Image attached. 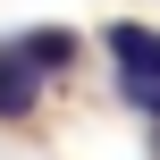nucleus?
Segmentation results:
<instances>
[{"label":"nucleus","mask_w":160,"mask_h":160,"mask_svg":"<svg viewBox=\"0 0 160 160\" xmlns=\"http://www.w3.org/2000/svg\"><path fill=\"white\" fill-rule=\"evenodd\" d=\"M101 51H110V68H118V93L135 101V110H160V34L152 25H110L101 34Z\"/></svg>","instance_id":"obj_1"},{"label":"nucleus","mask_w":160,"mask_h":160,"mask_svg":"<svg viewBox=\"0 0 160 160\" xmlns=\"http://www.w3.org/2000/svg\"><path fill=\"white\" fill-rule=\"evenodd\" d=\"M34 101H42V68L17 42H0V118H34Z\"/></svg>","instance_id":"obj_2"},{"label":"nucleus","mask_w":160,"mask_h":160,"mask_svg":"<svg viewBox=\"0 0 160 160\" xmlns=\"http://www.w3.org/2000/svg\"><path fill=\"white\" fill-rule=\"evenodd\" d=\"M17 51L42 68V76H59V68H76V34L68 25H34V34H17Z\"/></svg>","instance_id":"obj_3"},{"label":"nucleus","mask_w":160,"mask_h":160,"mask_svg":"<svg viewBox=\"0 0 160 160\" xmlns=\"http://www.w3.org/2000/svg\"><path fill=\"white\" fill-rule=\"evenodd\" d=\"M152 118H160V110H152ZM152 160H160V143H152Z\"/></svg>","instance_id":"obj_4"}]
</instances>
